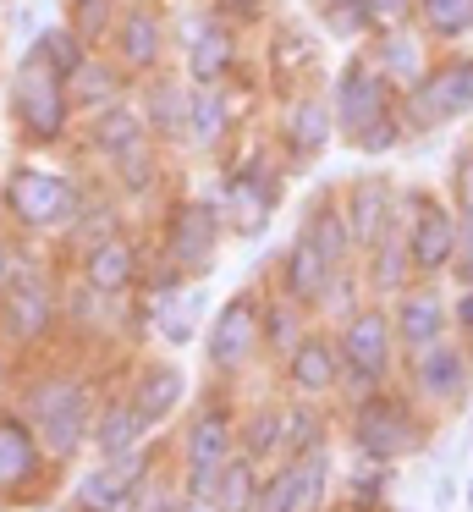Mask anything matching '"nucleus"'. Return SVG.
<instances>
[{"label":"nucleus","mask_w":473,"mask_h":512,"mask_svg":"<svg viewBox=\"0 0 473 512\" xmlns=\"http://www.w3.org/2000/svg\"><path fill=\"white\" fill-rule=\"evenodd\" d=\"M341 430H347L352 457L380 463V468H396V463H407V457H424L429 430H435V413L418 408L407 391L385 386V391H374V397L352 402Z\"/></svg>","instance_id":"f257e3e1"},{"label":"nucleus","mask_w":473,"mask_h":512,"mask_svg":"<svg viewBox=\"0 0 473 512\" xmlns=\"http://www.w3.org/2000/svg\"><path fill=\"white\" fill-rule=\"evenodd\" d=\"M83 204H88V188L66 166H50V160H17L0 182V210L33 237L72 232Z\"/></svg>","instance_id":"f03ea898"},{"label":"nucleus","mask_w":473,"mask_h":512,"mask_svg":"<svg viewBox=\"0 0 473 512\" xmlns=\"http://www.w3.org/2000/svg\"><path fill=\"white\" fill-rule=\"evenodd\" d=\"M6 116L22 149H61V144H72L77 122H83L66 78H55L33 56H17V67L6 78Z\"/></svg>","instance_id":"7ed1b4c3"},{"label":"nucleus","mask_w":473,"mask_h":512,"mask_svg":"<svg viewBox=\"0 0 473 512\" xmlns=\"http://www.w3.org/2000/svg\"><path fill=\"white\" fill-rule=\"evenodd\" d=\"M336 347H341V386H336L341 408L385 391L396 375V358H402L396 325H391V303L369 298L358 314H347V320L336 325Z\"/></svg>","instance_id":"20e7f679"},{"label":"nucleus","mask_w":473,"mask_h":512,"mask_svg":"<svg viewBox=\"0 0 473 512\" xmlns=\"http://www.w3.org/2000/svg\"><path fill=\"white\" fill-rule=\"evenodd\" d=\"M407 226V259H413L418 281H446L451 276V254H457V204L446 199V188L429 182H402V204H396Z\"/></svg>","instance_id":"39448f33"},{"label":"nucleus","mask_w":473,"mask_h":512,"mask_svg":"<svg viewBox=\"0 0 473 512\" xmlns=\"http://www.w3.org/2000/svg\"><path fill=\"white\" fill-rule=\"evenodd\" d=\"M28 424L39 435V446L66 463L88 446V424H94V397H88V380L72 375H44L28 386Z\"/></svg>","instance_id":"423d86ee"},{"label":"nucleus","mask_w":473,"mask_h":512,"mask_svg":"<svg viewBox=\"0 0 473 512\" xmlns=\"http://www.w3.org/2000/svg\"><path fill=\"white\" fill-rule=\"evenodd\" d=\"M473 116V50H440L429 78L413 94H402V122L413 138L446 133Z\"/></svg>","instance_id":"0eeeda50"},{"label":"nucleus","mask_w":473,"mask_h":512,"mask_svg":"<svg viewBox=\"0 0 473 512\" xmlns=\"http://www.w3.org/2000/svg\"><path fill=\"white\" fill-rule=\"evenodd\" d=\"M176 56H182V78L187 83H237L242 67V28L226 23L215 6H187L171 23Z\"/></svg>","instance_id":"6e6552de"},{"label":"nucleus","mask_w":473,"mask_h":512,"mask_svg":"<svg viewBox=\"0 0 473 512\" xmlns=\"http://www.w3.org/2000/svg\"><path fill=\"white\" fill-rule=\"evenodd\" d=\"M220 243H226V215H220V204L209 199H176L171 210H165V232H160V254L165 265H176L187 281H204L209 270H215V254Z\"/></svg>","instance_id":"1a4fd4ad"},{"label":"nucleus","mask_w":473,"mask_h":512,"mask_svg":"<svg viewBox=\"0 0 473 512\" xmlns=\"http://www.w3.org/2000/svg\"><path fill=\"white\" fill-rule=\"evenodd\" d=\"M407 397L429 413H451L473 397V347L457 342V336H440L424 353H407Z\"/></svg>","instance_id":"9d476101"},{"label":"nucleus","mask_w":473,"mask_h":512,"mask_svg":"<svg viewBox=\"0 0 473 512\" xmlns=\"http://www.w3.org/2000/svg\"><path fill=\"white\" fill-rule=\"evenodd\" d=\"M330 111H336V138H358L369 133L374 122H380L385 111H396V100L402 94L391 89V83L380 78V67L369 61V50H352L347 61H341V72L330 78Z\"/></svg>","instance_id":"9b49d317"},{"label":"nucleus","mask_w":473,"mask_h":512,"mask_svg":"<svg viewBox=\"0 0 473 512\" xmlns=\"http://www.w3.org/2000/svg\"><path fill=\"white\" fill-rule=\"evenodd\" d=\"M204 353L215 375H237V369L259 364L264 358V298L259 292H231L215 309V325L204 336Z\"/></svg>","instance_id":"f8f14e48"},{"label":"nucleus","mask_w":473,"mask_h":512,"mask_svg":"<svg viewBox=\"0 0 473 512\" xmlns=\"http://www.w3.org/2000/svg\"><path fill=\"white\" fill-rule=\"evenodd\" d=\"M270 144L281 149V160L292 171L314 166L330 144H336V111H330V94L325 89H297L286 94V105L275 111V133Z\"/></svg>","instance_id":"ddd939ff"},{"label":"nucleus","mask_w":473,"mask_h":512,"mask_svg":"<svg viewBox=\"0 0 473 512\" xmlns=\"http://www.w3.org/2000/svg\"><path fill=\"white\" fill-rule=\"evenodd\" d=\"M105 50L132 72V83H143V78H154V72L171 67L176 39H171V17L160 12V0H138V6H121L116 34H110V45H105Z\"/></svg>","instance_id":"4468645a"},{"label":"nucleus","mask_w":473,"mask_h":512,"mask_svg":"<svg viewBox=\"0 0 473 512\" xmlns=\"http://www.w3.org/2000/svg\"><path fill=\"white\" fill-rule=\"evenodd\" d=\"M61 320V298H55L50 276L39 265H17L11 281L0 287V325L11 342H39L50 325Z\"/></svg>","instance_id":"2eb2a0df"},{"label":"nucleus","mask_w":473,"mask_h":512,"mask_svg":"<svg viewBox=\"0 0 473 512\" xmlns=\"http://www.w3.org/2000/svg\"><path fill=\"white\" fill-rule=\"evenodd\" d=\"M341 199V215L352 226V248H374L385 237V226L396 221V204H402V182L391 171H363V177H347L336 188Z\"/></svg>","instance_id":"dca6fc26"},{"label":"nucleus","mask_w":473,"mask_h":512,"mask_svg":"<svg viewBox=\"0 0 473 512\" xmlns=\"http://www.w3.org/2000/svg\"><path fill=\"white\" fill-rule=\"evenodd\" d=\"M281 375H286V391L303 402H330L341 386V347H336V331H308L292 353L281 358Z\"/></svg>","instance_id":"f3484780"},{"label":"nucleus","mask_w":473,"mask_h":512,"mask_svg":"<svg viewBox=\"0 0 473 512\" xmlns=\"http://www.w3.org/2000/svg\"><path fill=\"white\" fill-rule=\"evenodd\" d=\"M187 105H193V83L182 78V67H165L138 83V111L149 122V138L165 149H187Z\"/></svg>","instance_id":"a211bd4d"},{"label":"nucleus","mask_w":473,"mask_h":512,"mask_svg":"<svg viewBox=\"0 0 473 512\" xmlns=\"http://www.w3.org/2000/svg\"><path fill=\"white\" fill-rule=\"evenodd\" d=\"M391 325H396V347L407 353H424L429 342H440L451 325V298L440 292V281H413L402 298H391Z\"/></svg>","instance_id":"6ab92c4d"},{"label":"nucleus","mask_w":473,"mask_h":512,"mask_svg":"<svg viewBox=\"0 0 473 512\" xmlns=\"http://www.w3.org/2000/svg\"><path fill=\"white\" fill-rule=\"evenodd\" d=\"M77 276H83L88 287L99 292V298H121V292H132L143 276H149V265H143V243H132L127 232L99 237L94 248H83V259H77Z\"/></svg>","instance_id":"aec40b11"},{"label":"nucleus","mask_w":473,"mask_h":512,"mask_svg":"<svg viewBox=\"0 0 473 512\" xmlns=\"http://www.w3.org/2000/svg\"><path fill=\"white\" fill-rule=\"evenodd\" d=\"M363 50H369V61L380 67V78L391 83L396 94H413L418 83L429 78V67H435V56H440V50L429 45V39L418 34L413 23H407V28H391V34H380V39H369Z\"/></svg>","instance_id":"412c9836"},{"label":"nucleus","mask_w":473,"mask_h":512,"mask_svg":"<svg viewBox=\"0 0 473 512\" xmlns=\"http://www.w3.org/2000/svg\"><path fill=\"white\" fill-rule=\"evenodd\" d=\"M77 127H83V133H77L83 155L99 160V166H110L116 155H127L132 144L149 138V122H143V111H138V94H127V100L105 105V111H94V116H83Z\"/></svg>","instance_id":"4be33fe9"},{"label":"nucleus","mask_w":473,"mask_h":512,"mask_svg":"<svg viewBox=\"0 0 473 512\" xmlns=\"http://www.w3.org/2000/svg\"><path fill=\"white\" fill-rule=\"evenodd\" d=\"M231 133H237V89L231 83H193L187 149H198V155H226Z\"/></svg>","instance_id":"5701e85b"},{"label":"nucleus","mask_w":473,"mask_h":512,"mask_svg":"<svg viewBox=\"0 0 473 512\" xmlns=\"http://www.w3.org/2000/svg\"><path fill=\"white\" fill-rule=\"evenodd\" d=\"M336 270L341 265L314 243V232H308V226H297L292 243H286V254H281V298L303 303V309H319V298H325V287H330V276H336Z\"/></svg>","instance_id":"b1692460"},{"label":"nucleus","mask_w":473,"mask_h":512,"mask_svg":"<svg viewBox=\"0 0 473 512\" xmlns=\"http://www.w3.org/2000/svg\"><path fill=\"white\" fill-rule=\"evenodd\" d=\"M363 287H369V298L374 303H391V298H402L407 287L418 281V270H413V259H407V226H402V215H396L391 226H385V237L374 248H363Z\"/></svg>","instance_id":"393cba45"},{"label":"nucleus","mask_w":473,"mask_h":512,"mask_svg":"<svg viewBox=\"0 0 473 512\" xmlns=\"http://www.w3.org/2000/svg\"><path fill=\"white\" fill-rule=\"evenodd\" d=\"M127 402L138 408V419L149 424V430H160V424L171 419V413H182V402H187L182 364H171V358L138 364V375H132V386H127Z\"/></svg>","instance_id":"a878e982"},{"label":"nucleus","mask_w":473,"mask_h":512,"mask_svg":"<svg viewBox=\"0 0 473 512\" xmlns=\"http://www.w3.org/2000/svg\"><path fill=\"white\" fill-rule=\"evenodd\" d=\"M231 457H237V419L220 402H209L182 430V468H226Z\"/></svg>","instance_id":"bb28decb"},{"label":"nucleus","mask_w":473,"mask_h":512,"mask_svg":"<svg viewBox=\"0 0 473 512\" xmlns=\"http://www.w3.org/2000/svg\"><path fill=\"white\" fill-rule=\"evenodd\" d=\"M66 89H72V105H77V116H94V111H105V105H116V100H127L138 83H132V72L121 67L110 50H94V56L83 61V67L66 78Z\"/></svg>","instance_id":"cd10ccee"},{"label":"nucleus","mask_w":473,"mask_h":512,"mask_svg":"<svg viewBox=\"0 0 473 512\" xmlns=\"http://www.w3.org/2000/svg\"><path fill=\"white\" fill-rule=\"evenodd\" d=\"M149 435L154 430L138 419V408H132L127 397H110L105 408L94 413V424H88V446H94L99 463H116V457H127V452H143Z\"/></svg>","instance_id":"c85d7f7f"},{"label":"nucleus","mask_w":473,"mask_h":512,"mask_svg":"<svg viewBox=\"0 0 473 512\" xmlns=\"http://www.w3.org/2000/svg\"><path fill=\"white\" fill-rule=\"evenodd\" d=\"M44 457L50 452L39 446L33 424L17 419V413H0V496H11V490H22L28 479H39Z\"/></svg>","instance_id":"c756f323"},{"label":"nucleus","mask_w":473,"mask_h":512,"mask_svg":"<svg viewBox=\"0 0 473 512\" xmlns=\"http://www.w3.org/2000/svg\"><path fill=\"white\" fill-rule=\"evenodd\" d=\"M204 309H209L204 281H187V287H176V292H154L149 320H154V331H160L165 347H187V342L198 336V320H204Z\"/></svg>","instance_id":"7c9ffc66"},{"label":"nucleus","mask_w":473,"mask_h":512,"mask_svg":"<svg viewBox=\"0 0 473 512\" xmlns=\"http://www.w3.org/2000/svg\"><path fill=\"white\" fill-rule=\"evenodd\" d=\"M413 28L435 50H462L473 39V0H418Z\"/></svg>","instance_id":"2f4dec72"},{"label":"nucleus","mask_w":473,"mask_h":512,"mask_svg":"<svg viewBox=\"0 0 473 512\" xmlns=\"http://www.w3.org/2000/svg\"><path fill=\"white\" fill-rule=\"evenodd\" d=\"M160 177H165V144H154V138H143L127 155L110 160V182H116L121 199H149L160 188Z\"/></svg>","instance_id":"473e14b6"},{"label":"nucleus","mask_w":473,"mask_h":512,"mask_svg":"<svg viewBox=\"0 0 473 512\" xmlns=\"http://www.w3.org/2000/svg\"><path fill=\"white\" fill-rule=\"evenodd\" d=\"M297 226H308L314 243L325 248L336 265H352V259H358V248H352V226H347V215H341L336 188H325L319 199H308V210H303V221H297Z\"/></svg>","instance_id":"72a5a7b5"},{"label":"nucleus","mask_w":473,"mask_h":512,"mask_svg":"<svg viewBox=\"0 0 473 512\" xmlns=\"http://www.w3.org/2000/svg\"><path fill=\"white\" fill-rule=\"evenodd\" d=\"M330 441V419H325V402H281V457H303L319 452Z\"/></svg>","instance_id":"f704fd0d"},{"label":"nucleus","mask_w":473,"mask_h":512,"mask_svg":"<svg viewBox=\"0 0 473 512\" xmlns=\"http://www.w3.org/2000/svg\"><path fill=\"white\" fill-rule=\"evenodd\" d=\"M22 56H33L39 67H50L55 78H72V72L83 67L94 50H88L66 23H44V28H33V39H28V50H22Z\"/></svg>","instance_id":"c9c22d12"},{"label":"nucleus","mask_w":473,"mask_h":512,"mask_svg":"<svg viewBox=\"0 0 473 512\" xmlns=\"http://www.w3.org/2000/svg\"><path fill=\"white\" fill-rule=\"evenodd\" d=\"M237 452L253 463H270L281 457V402H253L248 419H237Z\"/></svg>","instance_id":"e433bc0d"},{"label":"nucleus","mask_w":473,"mask_h":512,"mask_svg":"<svg viewBox=\"0 0 473 512\" xmlns=\"http://www.w3.org/2000/svg\"><path fill=\"white\" fill-rule=\"evenodd\" d=\"M308 331H314V309H303L292 298H264V347L275 358H286Z\"/></svg>","instance_id":"4c0bfd02"},{"label":"nucleus","mask_w":473,"mask_h":512,"mask_svg":"<svg viewBox=\"0 0 473 512\" xmlns=\"http://www.w3.org/2000/svg\"><path fill=\"white\" fill-rule=\"evenodd\" d=\"M319 28H325L330 39H341V45H358V50L369 45V39H380L369 0H319Z\"/></svg>","instance_id":"58836bf2"},{"label":"nucleus","mask_w":473,"mask_h":512,"mask_svg":"<svg viewBox=\"0 0 473 512\" xmlns=\"http://www.w3.org/2000/svg\"><path fill=\"white\" fill-rule=\"evenodd\" d=\"M121 6L127 0H72V6H61V23L72 28L77 39H83L88 50H105L110 45V34H116V17H121Z\"/></svg>","instance_id":"ea45409f"},{"label":"nucleus","mask_w":473,"mask_h":512,"mask_svg":"<svg viewBox=\"0 0 473 512\" xmlns=\"http://www.w3.org/2000/svg\"><path fill=\"white\" fill-rule=\"evenodd\" d=\"M259 479H264V468L253 463V457H231L226 468H220V479H215V507L220 512H253V501H259Z\"/></svg>","instance_id":"a19ab883"},{"label":"nucleus","mask_w":473,"mask_h":512,"mask_svg":"<svg viewBox=\"0 0 473 512\" xmlns=\"http://www.w3.org/2000/svg\"><path fill=\"white\" fill-rule=\"evenodd\" d=\"M391 468L380 463H352V474L341 479V496H347V512H391V490H385Z\"/></svg>","instance_id":"79ce46f5"},{"label":"nucleus","mask_w":473,"mask_h":512,"mask_svg":"<svg viewBox=\"0 0 473 512\" xmlns=\"http://www.w3.org/2000/svg\"><path fill=\"white\" fill-rule=\"evenodd\" d=\"M402 144H413V133H407V122H402V100H396V111H385L380 122L369 127V133H358V138H352V149H358V155H369V160L396 155Z\"/></svg>","instance_id":"37998d69"},{"label":"nucleus","mask_w":473,"mask_h":512,"mask_svg":"<svg viewBox=\"0 0 473 512\" xmlns=\"http://www.w3.org/2000/svg\"><path fill=\"white\" fill-rule=\"evenodd\" d=\"M363 270L358 265H341L336 276H330V287H325V298H319V314H330V320H347V314H358L363 309Z\"/></svg>","instance_id":"c03bdc74"},{"label":"nucleus","mask_w":473,"mask_h":512,"mask_svg":"<svg viewBox=\"0 0 473 512\" xmlns=\"http://www.w3.org/2000/svg\"><path fill=\"white\" fill-rule=\"evenodd\" d=\"M253 512H303L297 507V468H292V457H281V463L259 479V501H253Z\"/></svg>","instance_id":"a18cd8bd"},{"label":"nucleus","mask_w":473,"mask_h":512,"mask_svg":"<svg viewBox=\"0 0 473 512\" xmlns=\"http://www.w3.org/2000/svg\"><path fill=\"white\" fill-rule=\"evenodd\" d=\"M446 199L457 204V215H473V138L451 149V166H446Z\"/></svg>","instance_id":"49530a36"},{"label":"nucleus","mask_w":473,"mask_h":512,"mask_svg":"<svg viewBox=\"0 0 473 512\" xmlns=\"http://www.w3.org/2000/svg\"><path fill=\"white\" fill-rule=\"evenodd\" d=\"M462 452H451L446 457V468H440V474H435V485H429V507H435V512H446V507H457V501H462Z\"/></svg>","instance_id":"de8ad7c7"},{"label":"nucleus","mask_w":473,"mask_h":512,"mask_svg":"<svg viewBox=\"0 0 473 512\" xmlns=\"http://www.w3.org/2000/svg\"><path fill=\"white\" fill-rule=\"evenodd\" d=\"M451 281H457V287H473V215H462V226H457V254H451Z\"/></svg>","instance_id":"09e8293b"},{"label":"nucleus","mask_w":473,"mask_h":512,"mask_svg":"<svg viewBox=\"0 0 473 512\" xmlns=\"http://www.w3.org/2000/svg\"><path fill=\"white\" fill-rule=\"evenodd\" d=\"M413 6H418V0H369L374 28H380V34H391V28H407V23H413Z\"/></svg>","instance_id":"8fccbe9b"},{"label":"nucleus","mask_w":473,"mask_h":512,"mask_svg":"<svg viewBox=\"0 0 473 512\" xmlns=\"http://www.w3.org/2000/svg\"><path fill=\"white\" fill-rule=\"evenodd\" d=\"M204 6H215L226 23H237V28H248V23H259L264 12H270V0H204Z\"/></svg>","instance_id":"3c124183"},{"label":"nucleus","mask_w":473,"mask_h":512,"mask_svg":"<svg viewBox=\"0 0 473 512\" xmlns=\"http://www.w3.org/2000/svg\"><path fill=\"white\" fill-rule=\"evenodd\" d=\"M451 325H457V342L473 347V287L451 292Z\"/></svg>","instance_id":"603ef678"},{"label":"nucleus","mask_w":473,"mask_h":512,"mask_svg":"<svg viewBox=\"0 0 473 512\" xmlns=\"http://www.w3.org/2000/svg\"><path fill=\"white\" fill-rule=\"evenodd\" d=\"M11 270H17V254H11V243H0V287L11 281Z\"/></svg>","instance_id":"864d4df0"},{"label":"nucleus","mask_w":473,"mask_h":512,"mask_svg":"<svg viewBox=\"0 0 473 512\" xmlns=\"http://www.w3.org/2000/svg\"><path fill=\"white\" fill-rule=\"evenodd\" d=\"M182 512H220L209 496H182Z\"/></svg>","instance_id":"5fc2aeb1"},{"label":"nucleus","mask_w":473,"mask_h":512,"mask_svg":"<svg viewBox=\"0 0 473 512\" xmlns=\"http://www.w3.org/2000/svg\"><path fill=\"white\" fill-rule=\"evenodd\" d=\"M462 507H468V512H473V474H468V479H462Z\"/></svg>","instance_id":"6e6d98bb"},{"label":"nucleus","mask_w":473,"mask_h":512,"mask_svg":"<svg viewBox=\"0 0 473 512\" xmlns=\"http://www.w3.org/2000/svg\"><path fill=\"white\" fill-rule=\"evenodd\" d=\"M61 6H72V0H61Z\"/></svg>","instance_id":"4d7b16f0"},{"label":"nucleus","mask_w":473,"mask_h":512,"mask_svg":"<svg viewBox=\"0 0 473 512\" xmlns=\"http://www.w3.org/2000/svg\"><path fill=\"white\" fill-rule=\"evenodd\" d=\"M127 6H138V0H127Z\"/></svg>","instance_id":"13d9d810"},{"label":"nucleus","mask_w":473,"mask_h":512,"mask_svg":"<svg viewBox=\"0 0 473 512\" xmlns=\"http://www.w3.org/2000/svg\"><path fill=\"white\" fill-rule=\"evenodd\" d=\"M0 6H6V0H0Z\"/></svg>","instance_id":"bf43d9fd"}]
</instances>
